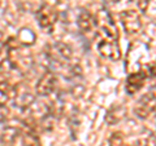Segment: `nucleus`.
<instances>
[{
	"label": "nucleus",
	"instance_id": "16",
	"mask_svg": "<svg viewBox=\"0 0 156 146\" xmlns=\"http://www.w3.org/2000/svg\"><path fill=\"white\" fill-rule=\"evenodd\" d=\"M150 2L151 0H136V4H138V8L140 12H146L147 8L150 5Z\"/></svg>",
	"mask_w": 156,
	"mask_h": 146
},
{
	"label": "nucleus",
	"instance_id": "13",
	"mask_svg": "<svg viewBox=\"0 0 156 146\" xmlns=\"http://www.w3.org/2000/svg\"><path fill=\"white\" fill-rule=\"evenodd\" d=\"M17 41L18 44L25 45V47H30L34 44L35 41V34L31 31L30 28H21L17 35Z\"/></svg>",
	"mask_w": 156,
	"mask_h": 146
},
{
	"label": "nucleus",
	"instance_id": "2",
	"mask_svg": "<svg viewBox=\"0 0 156 146\" xmlns=\"http://www.w3.org/2000/svg\"><path fill=\"white\" fill-rule=\"evenodd\" d=\"M156 111V87L152 89H150L147 93L143 95L139 98L138 104L135 105L134 113L139 118H147L150 114H152Z\"/></svg>",
	"mask_w": 156,
	"mask_h": 146
},
{
	"label": "nucleus",
	"instance_id": "10",
	"mask_svg": "<svg viewBox=\"0 0 156 146\" xmlns=\"http://www.w3.org/2000/svg\"><path fill=\"white\" fill-rule=\"evenodd\" d=\"M146 80V72L144 71H135L131 72L126 79V92L129 95L136 93L143 87V83Z\"/></svg>",
	"mask_w": 156,
	"mask_h": 146
},
{
	"label": "nucleus",
	"instance_id": "1",
	"mask_svg": "<svg viewBox=\"0 0 156 146\" xmlns=\"http://www.w3.org/2000/svg\"><path fill=\"white\" fill-rule=\"evenodd\" d=\"M37 19H38L39 27L42 30H44L46 32H51L57 21L56 8L50 5V4H43L37 11Z\"/></svg>",
	"mask_w": 156,
	"mask_h": 146
},
{
	"label": "nucleus",
	"instance_id": "18",
	"mask_svg": "<svg viewBox=\"0 0 156 146\" xmlns=\"http://www.w3.org/2000/svg\"><path fill=\"white\" fill-rule=\"evenodd\" d=\"M5 56H8V53H4V48L2 44H0V66L3 65L4 60H5Z\"/></svg>",
	"mask_w": 156,
	"mask_h": 146
},
{
	"label": "nucleus",
	"instance_id": "7",
	"mask_svg": "<svg viewBox=\"0 0 156 146\" xmlns=\"http://www.w3.org/2000/svg\"><path fill=\"white\" fill-rule=\"evenodd\" d=\"M98 51L103 57L109 58L112 61H117L121 57L120 47L117 44V40H111V39H103L98 44Z\"/></svg>",
	"mask_w": 156,
	"mask_h": 146
},
{
	"label": "nucleus",
	"instance_id": "14",
	"mask_svg": "<svg viewBox=\"0 0 156 146\" xmlns=\"http://www.w3.org/2000/svg\"><path fill=\"white\" fill-rule=\"evenodd\" d=\"M12 96H14V92L11 87H9L8 83L0 81V105L5 106V104L11 100Z\"/></svg>",
	"mask_w": 156,
	"mask_h": 146
},
{
	"label": "nucleus",
	"instance_id": "3",
	"mask_svg": "<svg viewBox=\"0 0 156 146\" xmlns=\"http://www.w3.org/2000/svg\"><path fill=\"white\" fill-rule=\"evenodd\" d=\"M47 57L51 62H53L56 66L66 64L72 58V49L64 43L57 41L55 44H51L47 47Z\"/></svg>",
	"mask_w": 156,
	"mask_h": 146
},
{
	"label": "nucleus",
	"instance_id": "4",
	"mask_svg": "<svg viewBox=\"0 0 156 146\" xmlns=\"http://www.w3.org/2000/svg\"><path fill=\"white\" fill-rule=\"evenodd\" d=\"M96 25L99 27L100 32L105 36V39H111V40H117V27L115 25L113 19H112L111 14L105 11V9H101L99 11L96 16Z\"/></svg>",
	"mask_w": 156,
	"mask_h": 146
},
{
	"label": "nucleus",
	"instance_id": "12",
	"mask_svg": "<svg viewBox=\"0 0 156 146\" xmlns=\"http://www.w3.org/2000/svg\"><path fill=\"white\" fill-rule=\"evenodd\" d=\"M22 142H23V146H42L38 134L31 127H27L22 132Z\"/></svg>",
	"mask_w": 156,
	"mask_h": 146
},
{
	"label": "nucleus",
	"instance_id": "19",
	"mask_svg": "<svg viewBox=\"0 0 156 146\" xmlns=\"http://www.w3.org/2000/svg\"><path fill=\"white\" fill-rule=\"evenodd\" d=\"M116 2H120V0H116ZM130 2H131V0H130Z\"/></svg>",
	"mask_w": 156,
	"mask_h": 146
},
{
	"label": "nucleus",
	"instance_id": "8",
	"mask_svg": "<svg viewBox=\"0 0 156 146\" xmlns=\"http://www.w3.org/2000/svg\"><path fill=\"white\" fill-rule=\"evenodd\" d=\"M77 25L83 34H95V28L98 27L96 18L92 17V14L87 12L86 9H81L80 13H78Z\"/></svg>",
	"mask_w": 156,
	"mask_h": 146
},
{
	"label": "nucleus",
	"instance_id": "15",
	"mask_svg": "<svg viewBox=\"0 0 156 146\" xmlns=\"http://www.w3.org/2000/svg\"><path fill=\"white\" fill-rule=\"evenodd\" d=\"M125 110L124 108H113L111 111H108V115H107V120L109 121V124H116L119 120H121V118L124 116Z\"/></svg>",
	"mask_w": 156,
	"mask_h": 146
},
{
	"label": "nucleus",
	"instance_id": "5",
	"mask_svg": "<svg viewBox=\"0 0 156 146\" xmlns=\"http://www.w3.org/2000/svg\"><path fill=\"white\" fill-rule=\"evenodd\" d=\"M120 19L128 34H136L142 28V21H140L139 13L136 11H133V9H126V11L121 12Z\"/></svg>",
	"mask_w": 156,
	"mask_h": 146
},
{
	"label": "nucleus",
	"instance_id": "11",
	"mask_svg": "<svg viewBox=\"0 0 156 146\" xmlns=\"http://www.w3.org/2000/svg\"><path fill=\"white\" fill-rule=\"evenodd\" d=\"M20 133V129L13 127V125H7V127H3L0 129V141L7 145V146H11L14 140H16L17 134Z\"/></svg>",
	"mask_w": 156,
	"mask_h": 146
},
{
	"label": "nucleus",
	"instance_id": "9",
	"mask_svg": "<svg viewBox=\"0 0 156 146\" xmlns=\"http://www.w3.org/2000/svg\"><path fill=\"white\" fill-rule=\"evenodd\" d=\"M34 102H35L34 101V95L26 87L18 85L17 88L14 89V104H16L18 108H21V109L30 108Z\"/></svg>",
	"mask_w": 156,
	"mask_h": 146
},
{
	"label": "nucleus",
	"instance_id": "17",
	"mask_svg": "<svg viewBox=\"0 0 156 146\" xmlns=\"http://www.w3.org/2000/svg\"><path fill=\"white\" fill-rule=\"evenodd\" d=\"M7 118H8V109L5 106L0 105V124H2Z\"/></svg>",
	"mask_w": 156,
	"mask_h": 146
},
{
	"label": "nucleus",
	"instance_id": "6",
	"mask_svg": "<svg viewBox=\"0 0 156 146\" xmlns=\"http://www.w3.org/2000/svg\"><path fill=\"white\" fill-rule=\"evenodd\" d=\"M57 85V78L52 71H46L37 83L35 92L39 96H50Z\"/></svg>",
	"mask_w": 156,
	"mask_h": 146
}]
</instances>
